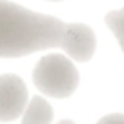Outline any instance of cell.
I'll return each mask as SVG.
<instances>
[{"label": "cell", "instance_id": "ba28073f", "mask_svg": "<svg viewBox=\"0 0 124 124\" xmlns=\"http://www.w3.org/2000/svg\"><path fill=\"white\" fill-rule=\"evenodd\" d=\"M57 124H75V122L70 120V119H64V120H60V122H57Z\"/></svg>", "mask_w": 124, "mask_h": 124}, {"label": "cell", "instance_id": "5b68a950", "mask_svg": "<svg viewBox=\"0 0 124 124\" xmlns=\"http://www.w3.org/2000/svg\"><path fill=\"white\" fill-rule=\"evenodd\" d=\"M53 109L42 97H33L22 113V124H51Z\"/></svg>", "mask_w": 124, "mask_h": 124}, {"label": "cell", "instance_id": "52a82bcc", "mask_svg": "<svg viewBox=\"0 0 124 124\" xmlns=\"http://www.w3.org/2000/svg\"><path fill=\"white\" fill-rule=\"evenodd\" d=\"M97 124H124V115L122 113H111V115L102 117Z\"/></svg>", "mask_w": 124, "mask_h": 124}, {"label": "cell", "instance_id": "7a4b0ae2", "mask_svg": "<svg viewBox=\"0 0 124 124\" xmlns=\"http://www.w3.org/2000/svg\"><path fill=\"white\" fill-rule=\"evenodd\" d=\"M78 80L80 77L75 64L60 53L42 57L33 70V82L39 91L53 99H66L73 95Z\"/></svg>", "mask_w": 124, "mask_h": 124}, {"label": "cell", "instance_id": "277c9868", "mask_svg": "<svg viewBox=\"0 0 124 124\" xmlns=\"http://www.w3.org/2000/svg\"><path fill=\"white\" fill-rule=\"evenodd\" d=\"M27 106V88L16 75H0V122L22 117Z\"/></svg>", "mask_w": 124, "mask_h": 124}, {"label": "cell", "instance_id": "8992f818", "mask_svg": "<svg viewBox=\"0 0 124 124\" xmlns=\"http://www.w3.org/2000/svg\"><path fill=\"white\" fill-rule=\"evenodd\" d=\"M106 26L111 29V33L115 35V39L119 40L120 49L124 53V8L117 9V11H109L106 15Z\"/></svg>", "mask_w": 124, "mask_h": 124}, {"label": "cell", "instance_id": "6da1fadb", "mask_svg": "<svg viewBox=\"0 0 124 124\" xmlns=\"http://www.w3.org/2000/svg\"><path fill=\"white\" fill-rule=\"evenodd\" d=\"M64 22L0 0V58H18L47 47H58Z\"/></svg>", "mask_w": 124, "mask_h": 124}, {"label": "cell", "instance_id": "3957f363", "mask_svg": "<svg viewBox=\"0 0 124 124\" xmlns=\"http://www.w3.org/2000/svg\"><path fill=\"white\" fill-rule=\"evenodd\" d=\"M58 47L68 53V58H73L77 62H88L95 53L97 39L93 29L86 24H64Z\"/></svg>", "mask_w": 124, "mask_h": 124}]
</instances>
